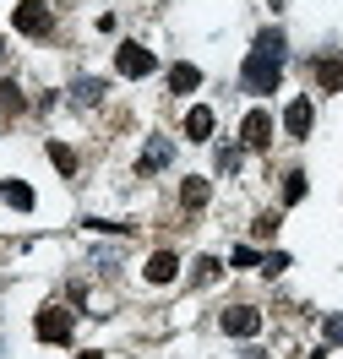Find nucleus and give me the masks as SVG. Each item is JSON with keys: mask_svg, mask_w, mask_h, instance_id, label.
<instances>
[{"mask_svg": "<svg viewBox=\"0 0 343 359\" xmlns=\"http://www.w3.org/2000/svg\"><path fill=\"white\" fill-rule=\"evenodd\" d=\"M278 76H283V27H262L256 49L240 66V82H246V93H273Z\"/></svg>", "mask_w": 343, "mask_h": 359, "instance_id": "f257e3e1", "label": "nucleus"}, {"mask_svg": "<svg viewBox=\"0 0 343 359\" xmlns=\"http://www.w3.org/2000/svg\"><path fill=\"white\" fill-rule=\"evenodd\" d=\"M11 22H17V33H27V39H44L49 27H55V11L39 6V0H22V6L11 11Z\"/></svg>", "mask_w": 343, "mask_h": 359, "instance_id": "f03ea898", "label": "nucleus"}, {"mask_svg": "<svg viewBox=\"0 0 343 359\" xmlns=\"http://www.w3.org/2000/svg\"><path fill=\"white\" fill-rule=\"evenodd\" d=\"M153 66H159V55L147 44H120V55H114V71L131 76V82H137V76H153Z\"/></svg>", "mask_w": 343, "mask_h": 359, "instance_id": "7ed1b4c3", "label": "nucleus"}, {"mask_svg": "<svg viewBox=\"0 0 343 359\" xmlns=\"http://www.w3.org/2000/svg\"><path fill=\"white\" fill-rule=\"evenodd\" d=\"M224 332L229 337H256V332H262V311H251V305H229V311H224Z\"/></svg>", "mask_w": 343, "mask_h": 359, "instance_id": "20e7f679", "label": "nucleus"}, {"mask_svg": "<svg viewBox=\"0 0 343 359\" xmlns=\"http://www.w3.org/2000/svg\"><path fill=\"white\" fill-rule=\"evenodd\" d=\"M39 337H44V343H66V337H71V311H66V305L39 311Z\"/></svg>", "mask_w": 343, "mask_h": 359, "instance_id": "39448f33", "label": "nucleus"}, {"mask_svg": "<svg viewBox=\"0 0 343 359\" xmlns=\"http://www.w3.org/2000/svg\"><path fill=\"white\" fill-rule=\"evenodd\" d=\"M169 158H175V142H169V136H153V142L142 147V158H137V175H159Z\"/></svg>", "mask_w": 343, "mask_h": 359, "instance_id": "423d86ee", "label": "nucleus"}, {"mask_svg": "<svg viewBox=\"0 0 343 359\" xmlns=\"http://www.w3.org/2000/svg\"><path fill=\"white\" fill-rule=\"evenodd\" d=\"M311 98H295V104H289V109H283V131H289V142H305V136H311Z\"/></svg>", "mask_w": 343, "mask_h": 359, "instance_id": "0eeeda50", "label": "nucleus"}, {"mask_svg": "<svg viewBox=\"0 0 343 359\" xmlns=\"http://www.w3.org/2000/svg\"><path fill=\"white\" fill-rule=\"evenodd\" d=\"M240 131H246V147H267V142H273V114H267V109H251Z\"/></svg>", "mask_w": 343, "mask_h": 359, "instance_id": "6e6552de", "label": "nucleus"}, {"mask_svg": "<svg viewBox=\"0 0 343 359\" xmlns=\"http://www.w3.org/2000/svg\"><path fill=\"white\" fill-rule=\"evenodd\" d=\"M147 283H169V278H175V272H180V262H175V256H169V250H159V256H153V262H147Z\"/></svg>", "mask_w": 343, "mask_h": 359, "instance_id": "1a4fd4ad", "label": "nucleus"}, {"mask_svg": "<svg viewBox=\"0 0 343 359\" xmlns=\"http://www.w3.org/2000/svg\"><path fill=\"white\" fill-rule=\"evenodd\" d=\"M196 88H202V71H196V66H185V60H180V66L169 71V93H196Z\"/></svg>", "mask_w": 343, "mask_h": 359, "instance_id": "9d476101", "label": "nucleus"}, {"mask_svg": "<svg viewBox=\"0 0 343 359\" xmlns=\"http://www.w3.org/2000/svg\"><path fill=\"white\" fill-rule=\"evenodd\" d=\"M185 136H191V142H207V136H213V109L196 104V109L185 114Z\"/></svg>", "mask_w": 343, "mask_h": 359, "instance_id": "9b49d317", "label": "nucleus"}, {"mask_svg": "<svg viewBox=\"0 0 343 359\" xmlns=\"http://www.w3.org/2000/svg\"><path fill=\"white\" fill-rule=\"evenodd\" d=\"M311 71H316V82H321L327 93H338V88H343V66L332 60V55H321V60H316Z\"/></svg>", "mask_w": 343, "mask_h": 359, "instance_id": "f8f14e48", "label": "nucleus"}, {"mask_svg": "<svg viewBox=\"0 0 343 359\" xmlns=\"http://www.w3.org/2000/svg\"><path fill=\"white\" fill-rule=\"evenodd\" d=\"M0 196H6V202H11V207H22V212H27V207H33V191H27L22 180H6V185H0Z\"/></svg>", "mask_w": 343, "mask_h": 359, "instance_id": "ddd939ff", "label": "nucleus"}, {"mask_svg": "<svg viewBox=\"0 0 343 359\" xmlns=\"http://www.w3.org/2000/svg\"><path fill=\"white\" fill-rule=\"evenodd\" d=\"M71 98H76V104H98V98H104V82H98V76H82V82L71 88Z\"/></svg>", "mask_w": 343, "mask_h": 359, "instance_id": "4468645a", "label": "nucleus"}, {"mask_svg": "<svg viewBox=\"0 0 343 359\" xmlns=\"http://www.w3.org/2000/svg\"><path fill=\"white\" fill-rule=\"evenodd\" d=\"M49 163H55L60 175H76V153H71V147H60V142H49Z\"/></svg>", "mask_w": 343, "mask_h": 359, "instance_id": "2eb2a0df", "label": "nucleus"}, {"mask_svg": "<svg viewBox=\"0 0 343 359\" xmlns=\"http://www.w3.org/2000/svg\"><path fill=\"white\" fill-rule=\"evenodd\" d=\"M180 202H185V207H202V202H207V180H185Z\"/></svg>", "mask_w": 343, "mask_h": 359, "instance_id": "dca6fc26", "label": "nucleus"}, {"mask_svg": "<svg viewBox=\"0 0 343 359\" xmlns=\"http://www.w3.org/2000/svg\"><path fill=\"white\" fill-rule=\"evenodd\" d=\"M300 196H305V175L295 169V175L283 180V202H300Z\"/></svg>", "mask_w": 343, "mask_h": 359, "instance_id": "f3484780", "label": "nucleus"}, {"mask_svg": "<svg viewBox=\"0 0 343 359\" xmlns=\"http://www.w3.org/2000/svg\"><path fill=\"white\" fill-rule=\"evenodd\" d=\"M213 278H218V262H213V256H202V262H196V283H213Z\"/></svg>", "mask_w": 343, "mask_h": 359, "instance_id": "a211bd4d", "label": "nucleus"}, {"mask_svg": "<svg viewBox=\"0 0 343 359\" xmlns=\"http://www.w3.org/2000/svg\"><path fill=\"white\" fill-rule=\"evenodd\" d=\"M321 332H327V343H338V348H343V316H327V327H321Z\"/></svg>", "mask_w": 343, "mask_h": 359, "instance_id": "6ab92c4d", "label": "nucleus"}, {"mask_svg": "<svg viewBox=\"0 0 343 359\" xmlns=\"http://www.w3.org/2000/svg\"><path fill=\"white\" fill-rule=\"evenodd\" d=\"M229 262H234V267H256V250H251V245H234V256H229Z\"/></svg>", "mask_w": 343, "mask_h": 359, "instance_id": "aec40b11", "label": "nucleus"}, {"mask_svg": "<svg viewBox=\"0 0 343 359\" xmlns=\"http://www.w3.org/2000/svg\"><path fill=\"white\" fill-rule=\"evenodd\" d=\"M82 359H98V354H82Z\"/></svg>", "mask_w": 343, "mask_h": 359, "instance_id": "412c9836", "label": "nucleus"}]
</instances>
